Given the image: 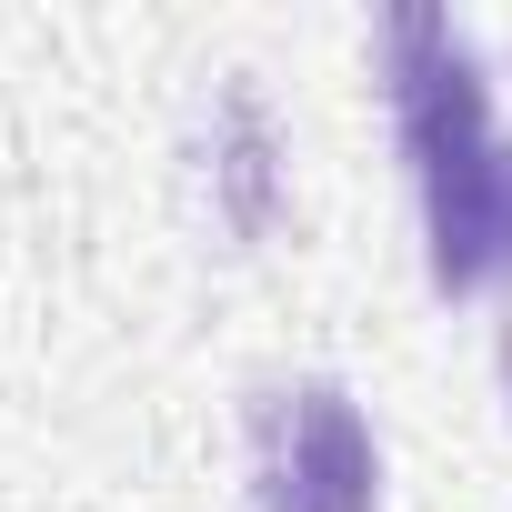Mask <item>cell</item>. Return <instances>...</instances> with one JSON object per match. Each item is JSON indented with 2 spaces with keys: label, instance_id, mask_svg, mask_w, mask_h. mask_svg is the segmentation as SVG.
<instances>
[{
  "label": "cell",
  "instance_id": "3",
  "mask_svg": "<svg viewBox=\"0 0 512 512\" xmlns=\"http://www.w3.org/2000/svg\"><path fill=\"white\" fill-rule=\"evenodd\" d=\"M422 231H432V292L472 302L512 282V141H482L472 161L422 181Z\"/></svg>",
  "mask_w": 512,
  "mask_h": 512
},
{
  "label": "cell",
  "instance_id": "1",
  "mask_svg": "<svg viewBox=\"0 0 512 512\" xmlns=\"http://www.w3.org/2000/svg\"><path fill=\"white\" fill-rule=\"evenodd\" d=\"M382 452L342 382H282L251 412V512H372Z\"/></svg>",
  "mask_w": 512,
  "mask_h": 512
},
{
  "label": "cell",
  "instance_id": "2",
  "mask_svg": "<svg viewBox=\"0 0 512 512\" xmlns=\"http://www.w3.org/2000/svg\"><path fill=\"white\" fill-rule=\"evenodd\" d=\"M382 51H392V121H402V151H412V171L432 181V171L472 161V151L492 141V91H482V61H472V41H462L442 11L402 0V11L382 21Z\"/></svg>",
  "mask_w": 512,
  "mask_h": 512
}]
</instances>
